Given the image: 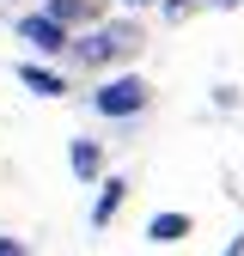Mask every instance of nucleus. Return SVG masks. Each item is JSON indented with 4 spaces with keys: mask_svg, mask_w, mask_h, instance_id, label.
<instances>
[{
    "mask_svg": "<svg viewBox=\"0 0 244 256\" xmlns=\"http://www.w3.org/2000/svg\"><path fill=\"white\" fill-rule=\"evenodd\" d=\"M140 49V30L134 24H98L92 37L68 43V55L80 61V68H104V61H122V55H134Z\"/></svg>",
    "mask_w": 244,
    "mask_h": 256,
    "instance_id": "f257e3e1",
    "label": "nucleus"
},
{
    "mask_svg": "<svg viewBox=\"0 0 244 256\" xmlns=\"http://www.w3.org/2000/svg\"><path fill=\"white\" fill-rule=\"evenodd\" d=\"M146 98H152V86L140 74H116V80H104L98 92H92V110L98 116H140Z\"/></svg>",
    "mask_w": 244,
    "mask_h": 256,
    "instance_id": "f03ea898",
    "label": "nucleus"
},
{
    "mask_svg": "<svg viewBox=\"0 0 244 256\" xmlns=\"http://www.w3.org/2000/svg\"><path fill=\"white\" fill-rule=\"evenodd\" d=\"M18 37L37 49V55H68V24H61L55 12H30V18H18Z\"/></svg>",
    "mask_w": 244,
    "mask_h": 256,
    "instance_id": "7ed1b4c3",
    "label": "nucleus"
},
{
    "mask_svg": "<svg viewBox=\"0 0 244 256\" xmlns=\"http://www.w3.org/2000/svg\"><path fill=\"white\" fill-rule=\"evenodd\" d=\"M146 238H152V244H177V238H190V214H152Z\"/></svg>",
    "mask_w": 244,
    "mask_h": 256,
    "instance_id": "20e7f679",
    "label": "nucleus"
},
{
    "mask_svg": "<svg viewBox=\"0 0 244 256\" xmlns=\"http://www.w3.org/2000/svg\"><path fill=\"white\" fill-rule=\"evenodd\" d=\"M122 202H128V183H122V177H110V183H104V196H98V208H92V226H110Z\"/></svg>",
    "mask_w": 244,
    "mask_h": 256,
    "instance_id": "39448f33",
    "label": "nucleus"
},
{
    "mask_svg": "<svg viewBox=\"0 0 244 256\" xmlns=\"http://www.w3.org/2000/svg\"><path fill=\"white\" fill-rule=\"evenodd\" d=\"M18 80H24L30 92H37V98H61V92H68V86H61V74L37 68V61H24V68H18Z\"/></svg>",
    "mask_w": 244,
    "mask_h": 256,
    "instance_id": "423d86ee",
    "label": "nucleus"
},
{
    "mask_svg": "<svg viewBox=\"0 0 244 256\" xmlns=\"http://www.w3.org/2000/svg\"><path fill=\"white\" fill-rule=\"evenodd\" d=\"M43 12H55L61 24H92V18H98V0H49Z\"/></svg>",
    "mask_w": 244,
    "mask_h": 256,
    "instance_id": "0eeeda50",
    "label": "nucleus"
},
{
    "mask_svg": "<svg viewBox=\"0 0 244 256\" xmlns=\"http://www.w3.org/2000/svg\"><path fill=\"white\" fill-rule=\"evenodd\" d=\"M68 158H74V177H98V171H104V146H98V140H74Z\"/></svg>",
    "mask_w": 244,
    "mask_h": 256,
    "instance_id": "6e6552de",
    "label": "nucleus"
},
{
    "mask_svg": "<svg viewBox=\"0 0 244 256\" xmlns=\"http://www.w3.org/2000/svg\"><path fill=\"white\" fill-rule=\"evenodd\" d=\"M190 6H196V0H165V12H171V18H183Z\"/></svg>",
    "mask_w": 244,
    "mask_h": 256,
    "instance_id": "1a4fd4ad",
    "label": "nucleus"
},
{
    "mask_svg": "<svg viewBox=\"0 0 244 256\" xmlns=\"http://www.w3.org/2000/svg\"><path fill=\"white\" fill-rule=\"evenodd\" d=\"M18 250H24L18 238H0V256H18Z\"/></svg>",
    "mask_w": 244,
    "mask_h": 256,
    "instance_id": "9d476101",
    "label": "nucleus"
},
{
    "mask_svg": "<svg viewBox=\"0 0 244 256\" xmlns=\"http://www.w3.org/2000/svg\"><path fill=\"white\" fill-rule=\"evenodd\" d=\"M128 6H152V0H128Z\"/></svg>",
    "mask_w": 244,
    "mask_h": 256,
    "instance_id": "9b49d317",
    "label": "nucleus"
},
{
    "mask_svg": "<svg viewBox=\"0 0 244 256\" xmlns=\"http://www.w3.org/2000/svg\"><path fill=\"white\" fill-rule=\"evenodd\" d=\"M220 6H238V0H220Z\"/></svg>",
    "mask_w": 244,
    "mask_h": 256,
    "instance_id": "f8f14e48",
    "label": "nucleus"
}]
</instances>
